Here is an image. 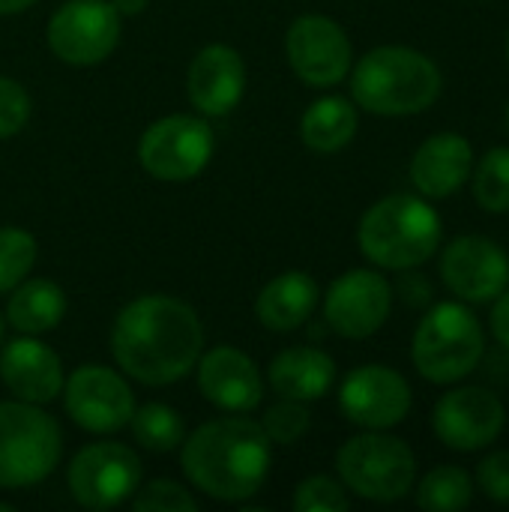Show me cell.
I'll list each match as a JSON object with an SVG mask.
<instances>
[{
  "label": "cell",
  "mask_w": 509,
  "mask_h": 512,
  "mask_svg": "<svg viewBox=\"0 0 509 512\" xmlns=\"http://www.w3.org/2000/svg\"><path fill=\"white\" fill-rule=\"evenodd\" d=\"M204 348L198 312L168 294H147L126 303L111 330V354L123 375L147 387H168L186 378Z\"/></svg>",
  "instance_id": "obj_1"
},
{
  "label": "cell",
  "mask_w": 509,
  "mask_h": 512,
  "mask_svg": "<svg viewBox=\"0 0 509 512\" xmlns=\"http://www.w3.org/2000/svg\"><path fill=\"white\" fill-rule=\"evenodd\" d=\"M273 444L261 423L222 417L183 438L180 465L186 480L213 501L246 504L270 477Z\"/></svg>",
  "instance_id": "obj_2"
},
{
  "label": "cell",
  "mask_w": 509,
  "mask_h": 512,
  "mask_svg": "<svg viewBox=\"0 0 509 512\" xmlns=\"http://www.w3.org/2000/svg\"><path fill=\"white\" fill-rule=\"evenodd\" d=\"M354 102L378 117H411L432 108L444 78L438 63L408 45H381L351 66Z\"/></svg>",
  "instance_id": "obj_3"
},
{
  "label": "cell",
  "mask_w": 509,
  "mask_h": 512,
  "mask_svg": "<svg viewBox=\"0 0 509 512\" xmlns=\"http://www.w3.org/2000/svg\"><path fill=\"white\" fill-rule=\"evenodd\" d=\"M444 237L438 210L417 195H387L375 201L360 225L357 246L381 270H417L426 264Z\"/></svg>",
  "instance_id": "obj_4"
},
{
  "label": "cell",
  "mask_w": 509,
  "mask_h": 512,
  "mask_svg": "<svg viewBox=\"0 0 509 512\" xmlns=\"http://www.w3.org/2000/svg\"><path fill=\"white\" fill-rule=\"evenodd\" d=\"M486 354V333L465 303H438L417 324L411 342L414 369L429 384H456L468 378Z\"/></svg>",
  "instance_id": "obj_5"
},
{
  "label": "cell",
  "mask_w": 509,
  "mask_h": 512,
  "mask_svg": "<svg viewBox=\"0 0 509 512\" xmlns=\"http://www.w3.org/2000/svg\"><path fill=\"white\" fill-rule=\"evenodd\" d=\"M336 471L345 489L375 504L402 501L417 483V459L411 447L381 429L348 438L336 453Z\"/></svg>",
  "instance_id": "obj_6"
},
{
  "label": "cell",
  "mask_w": 509,
  "mask_h": 512,
  "mask_svg": "<svg viewBox=\"0 0 509 512\" xmlns=\"http://www.w3.org/2000/svg\"><path fill=\"white\" fill-rule=\"evenodd\" d=\"M63 435L51 414L30 402H0V489L42 483L60 462Z\"/></svg>",
  "instance_id": "obj_7"
},
{
  "label": "cell",
  "mask_w": 509,
  "mask_h": 512,
  "mask_svg": "<svg viewBox=\"0 0 509 512\" xmlns=\"http://www.w3.org/2000/svg\"><path fill=\"white\" fill-rule=\"evenodd\" d=\"M213 147L216 135L204 117L168 114L144 129L138 141V162L162 183H186L210 165Z\"/></svg>",
  "instance_id": "obj_8"
},
{
  "label": "cell",
  "mask_w": 509,
  "mask_h": 512,
  "mask_svg": "<svg viewBox=\"0 0 509 512\" xmlns=\"http://www.w3.org/2000/svg\"><path fill=\"white\" fill-rule=\"evenodd\" d=\"M66 483L84 510H114L141 486V459L114 441L87 444L69 462Z\"/></svg>",
  "instance_id": "obj_9"
},
{
  "label": "cell",
  "mask_w": 509,
  "mask_h": 512,
  "mask_svg": "<svg viewBox=\"0 0 509 512\" xmlns=\"http://www.w3.org/2000/svg\"><path fill=\"white\" fill-rule=\"evenodd\" d=\"M48 48L69 66H96L120 42V12L111 0H66L48 21Z\"/></svg>",
  "instance_id": "obj_10"
},
{
  "label": "cell",
  "mask_w": 509,
  "mask_h": 512,
  "mask_svg": "<svg viewBox=\"0 0 509 512\" xmlns=\"http://www.w3.org/2000/svg\"><path fill=\"white\" fill-rule=\"evenodd\" d=\"M285 54L294 75L309 87H336L354 66V45L348 33L327 15H300L288 27Z\"/></svg>",
  "instance_id": "obj_11"
},
{
  "label": "cell",
  "mask_w": 509,
  "mask_h": 512,
  "mask_svg": "<svg viewBox=\"0 0 509 512\" xmlns=\"http://www.w3.org/2000/svg\"><path fill=\"white\" fill-rule=\"evenodd\" d=\"M66 414L75 426L93 435H111L129 426L135 396L120 372L87 363L63 381Z\"/></svg>",
  "instance_id": "obj_12"
},
{
  "label": "cell",
  "mask_w": 509,
  "mask_h": 512,
  "mask_svg": "<svg viewBox=\"0 0 509 512\" xmlns=\"http://www.w3.org/2000/svg\"><path fill=\"white\" fill-rule=\"evenodd\" d=\"M507 426L504 402L486 387H459L438 399L432 411L435 438L456 453L492 447Z\"/></svg>",
  "instance_id": "obj_13"
},
{
  "label": "cell",
  "mask_w": 509,
  "mask_h": 512,
  "mask_svg": "<svg viewBox=\"0 0 509 512\" xmlns=\"http://www.w3.org/2000/svg\"><path fill=\"white\" fill-rule=\"evenodd\" d=\"M393 309V285L375 270L342 273L324 297V324L342 339L375 336Z\"/></svg>",
  "instance_id": "obj_14"
},
{
  "label": "cell",
  "mask_w": 509,
  "mask_h": 512,
  "mask_svg": "<svg viewBox=\"0 0 509 512\" xmlns=\"http://www.w3.org/2000/svg\"><path fill=\"white\" fill-rule=\"evenodd\" d=\"M411 405V384L390 366H360L348 372V378L339 387L342 414L363 429H393L411 414Z\"/></svg>",
  "instance_id": "obj_15"
},
{
  "label": "cell",
  "mask_w": 509,
  "mask_h": 512,
  "mask_svg": "<svg viewBox=\"0 0 509 512\" xmlns=\"http://www.w3.org/2000/svg\"><path fill=\"white\" fill-rule=\"evenodd\" d=\"M444 285L465 303H489L509 285V255L483 234H462L441 255Z\"/></svg>",
  "instance_id": "obj_16"
},
{
  "label": "cell",
  "mask_w": 509,
  "mask_h": 512,
  "mask_svg": "<svg viewBox=\"0 0 509 512\" xmlns=\"http://www.w3.org/2000/svg\"><path fill=\"white\" fill-rule=\"evenodd\" d=\"M186 93L204 117L231 114L246 93V63L240 51L222 42L201 48L189 63Z\"/></svg>",
  "instance_id": "obj_17"
},
{
  "label": "cell",
  "mask_w": 509,
  "mask_h": 512,
  "mask_svg": "<svg viewBox=\"0 0 509 512\" xmlns=\"http://www.w3.org/2000/svg\"><path fill=\"white\" fill-rule=\"evenodd\" d=\"M198 387L210 405L228 414L255 411L264 399L261 369L249 354L231 345H216L198 357Z\"/></svg>",
  "instance_id": "obj_18"
},
{
  "label": "cell",
  "mask_w": 509,
  "mask_h": 512,
  "mask_svg": "<svg viewBox=\"0 0 509 512\" xmlns=\"http://www.w3.org/2000/svg\"><path fill=\"white\" fill-rule=\"evenodd\" d=\"M0 381L6 390L30 405H48L63 393V363L36 336H21L0 351Z\"/></svg>",
  "instance_id": "obj_19"
},
{
  "label": "cell",
  "mask_w": 509,
  "mask_h": 512,
  "mask_svg": "<svg viewBox=\"0 0 509 512\" xmlns=\"http://www.w3.org/2000/svg\"><path fill=\"white\" fill-rule=\"evenodd\" d=\"M474 168V147L459 132H438L426 138L411 159V183L423 198L456 195Z\"/></svg>",
  "instance_id": "obj_20"
},
{
  "label": "cell",
  "mask_w": 509,
  "mask_h": 512,
  "mask_svg": "<svg viewBox=\"0 0 509 512\" xmlns=\"http://www.w3.org/2000/svg\"><path fill=\"white\" fill-rule=\"evenodd\" d=\"M267 381L273 393H279L282 399L318 402L336 384V363L327 351L312 348V345L288 348L276 354V360L270 363Z\"/></svg>",
  "instance_id": "obj_21"
},
{
  "label": "cell",
  "mask_w": 509,
  "mask_h": 512,
  "mask_svg": "<svg viewBox=\"0 0 509 512\" xmlns=\"http://www.w3.org/2000/svg\"><path fill=\"white\" fill-rule=\"evenodd\" d=\"M318 297H321L318 282L309 273L288 270L261 288L258 300H255V315L267 330L291 333L312 318Z\"/></svg>",
  "instance_id": "obj_22"
},
{
  "label": "cell",
  "mask_w": 509,
  "mask_h": 512,
  "mask_svg": "<svg viewBox=\"0 0 509 512\" xmlns=\"http://www.w3.org/2000/svg\"><path fill=\"white\" fill-rule=\"evenodd\" d=\"M66 315V294L51 279H24L12 288L6 321L27 336L51 333Z\"/></svg>",
  "instance_id": "obj_23"
},
{
  "label": "cell",
  "mask_w": 509,
  "mask_h": 512,
  "mask_svg": "<svg viewBox=\"0 0 509 512\" xmlns=\"http://www.w3.org/2000/svg\"><path fill=\"white\" fill-rule=\"evenodd\" d=\"M300 135L303 144L315 153H339L357 135V108L345 96H324L306 108Z\"/></svg>",
  "instance_id": "obj_24"
},
{
  "label": "cell",
  "mask_w": 509,
  "mask_h": 512,
  "mask_svg": "<svg viewBox=\"0 0 509 512\" xmlns=\"http://www.w3.org/2000/svg\"><path fill=\"white\" fill-rule=\"evenodd\" d=\"M129 426H132L135 441L141 447H147L150 453H171L186 438L183 417L162 402H147V405L135 408L129 417Z\"/></svg>",
  "instance_id": "obj_25"
},
{
  "label": "cell",
  "mask_w": 509,
  "mask_h": 512,
  "mask_svg": "<svg viewBox=\"0 0 509 512\" xmlns=\"http://www.w3.org/2000/svg\"><path fill=\"white\" fill-rule=\"evenodd\" d=\"M474 498V480L465 468L456 465H441L423 477L417 486V507L420 510L453 512L465 510Z\"/></svg>",
  "instance_id": "obj_26"
},
{
  "label": "cell",
  "mask_w": 509,
  "mask_h": 512,
  "mask_svg": "<svg viewBox=\"0 0 509 512\" xmlns=\"http://www.w3.org/2000/svg\"><path fill=\"white\" fill-rule=\"evenodd\" d=\"M474 198L486 213H509V147H492L474 171Z\"/></svg>",
  "instance_id": "obj_27"
},
{
  "label": "cell",
  "mask_w": 509,
  "mask_h": 512,
  "mask_svg": "<svg viewBox=\"0 0 509 512\" xmlns=\"http://www.w3.org/2000/svg\"><path fill=\"white\" fill-rule=\"evenodd\" d=\"M36 264V240L21 228H0V294L27 279Z\"/></svg>",
  "instance_id": "obj_28"
},
{
  "label": "cell",
  "mask_w": 509,
  "mask_h": 512,
  "mask_svg": "<svg viewBox=\"0 0 509 512\" xmlns=\"http://www.w3.org/2000/svg\"><path fill=\"white\" fill-rule=\"evenodd\" d=\"M261 429L270 438V444L288 447V444H297L300 438H306V432L312 429V414H309L306 402L282 399L267 408Z\"/></svg>",
  "instance_id": "obj_29"
},
{
  "label": "cell",
  "mask_w": 509,
  "mask_h": 512,
  "mask_svg": "<svg viewBox=\"0 0 509 512\" xmlns=\"http://www.w3.org/2000/svg\"><path fill=\"white\" fill-rule=\"evenodd\" d=\"M135 512H198L195 495L174 480H150L132 495Z\"/></svg>",
  "instance_id": "obj_30"
},
{
  "label": "cell",
  "mask_w": 509,
  "mask_h": 512,
  "mask_svg": "<svg viewBox=\"0 0 509 512\" xmlns=\"http://www.w3.org/2000/svg\"><path fill=\"white\" fill-rule=\"evenodd\" d=\"M294 510L297 512H348L351 510V498L345 492L342 483H336L333 477L315 474L306 477L297 492H294Z\"/></svg>",
  "instance_id": "obj_31"
},
{
  "label": "cell",
  "mask_w": 509,
  "mask_h": 512,
  "mask_svg": "<svg viewBox=\"0 0 509 512\" xmlns=\"http://www.w3.org/2000/svg\"><path fill=\"white\" fill-rule=\"evenodd\" d=\"M30 120V96L15 81L0 75V141L18 135Z\"/></svg>",
  "instance_id": "obj_32"
},
{
  "label": "cell",
  "mask_w": 509,
  "mask_h": 512,
  "mask_svg": "<svg viewBox=\"0 0 509 512\" xmlns=\"http://www.w3.org/2000/svg\"><path fill=\"white\" fill-rule=\"evenodd\" d=\"M477 486L489 501L509 504V450H495L477 465Z\"/></svg>",
  "instance_id": "obj_33"
},
{
  "label": "cell",
  "mask_w": 509,
  "mask_h": 512,
  "mask_svg": "<svg viewBox=\"0 0 509 512\" xmlns=\"http://www.w3.org/2000/svg\"><path fill=\"white\" fill-rule=\"evenodd\" d=\"M405 273V270H402ZM399 294L405 297L408 306H429L432 303V285L420 273H405L399 282Z\"/></svg>",
  "instance_id": "obj_34"
},
{
  "label": "cell",
  "mask_w": 509,
  "mask_h": 512,
  "mask_svg": "<svg viewBox=\"0 0 509 512\" xmlns=\"http://www.w3.org/2000/svg\"><path fill=\"white\" fill-rule=\"evenodd\" d=\"M489 327L495 333V339L509 348V285L495 297V306H492V315H489Z\"/></svg>",
  "instance_id": "obj_35"
},
{
  "label": "cell",
  "mask_w": 509,
  "mask_h": 512,
  "mask_svg": "<svg viewBox=\"0 0 509 512\" xmlns=\"http://www.w3.org/2000/svg\"><path fill=\"white\" fill-rule=\"evenodd\" d=\"M150 0H111V6L120 12V18H132V15H141L147 9Z\"/></svg>",
  "instance_id": "obj_36"
},
{
  "label": "cell",
  "mask_w": 509,
  "mask_h": 512,
  "mask_svg": "<svg viewBox=\"0 0 509 512\" xmlns=\"http://www.w3.org/2000/svg\"><path fill=\"white\" fill-rule=\"evenodd\" d=\"M36 0H0V15H18L24 9H30Z\"/></svg>",
  "instance_id": "obj_37"
},
{
  "label": "cell",
  "mask_w": 509,
  "mask_h": 512,
  "mask_svg": "<svg viewBox=\"0 0 509 512\" xmlns=\"http://www.w3.org/2000/svg\"><path fill=\"white\" fill-rule=\"evenodd\" d=\"M12 510H15L12 504H6V501H0V512H12Z\"/></svg>",
  "instance_id": "obj_38"
},
{
  "label": "cell",
  "mask_w": 509,
  "mask_h": 512,
  "mask_svg": "<svg viewBox=\"0 0 509 512\" xmlns=\"http://www.w3.org/2000/svg\"><path fill=\"white\" fill-rule=\"evenodd\" d=\"M0 342H3V315H0Z\"/></svg>",
  "instance_id": "obj_39"
},
{
  "label": "cell",
  "mask_w": 509,
  "mask_h": 512,
  "mask_svg": "<svg viewBox=\"0 0 509 512\" xmlns=\"http://www.w3.org/2000/svg\"><path fill=\"white\" fill-rule=\"evenodd\" d=\"M507 60H509V30H507Z\"/></svg>",
  "instance_id": "obj_40"
},
{
  "label": "cell",
  "mask_w": 509,
  "mask_h": 512,
  "mask_svg": "<svg viewBox=\"0 0 509 512\" xmlns=\"http://www.w3.org/2000/svg\"><path fill=\"white\" fill-rule=\"evenodd\" d=\"M507 129H509V105H507Z\"/></svg>",
  "instance_id": "obj_41"
}]
</instances>
